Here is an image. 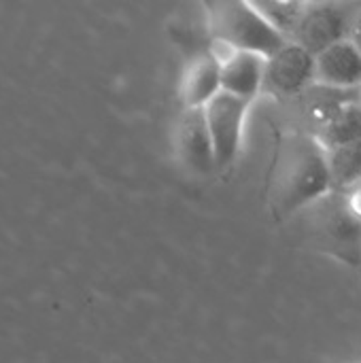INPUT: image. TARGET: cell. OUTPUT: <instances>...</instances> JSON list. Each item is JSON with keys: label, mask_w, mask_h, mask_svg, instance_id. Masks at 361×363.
Segmentation results:
<instances>
[{"label": "cell", "mask_w": 361, "mask_h": 363, "mask_svg": "<svg viewBox=\"0 0 361 363\" xmlns=\"http://www.w3.org/2000/svg\"><path fill=\"white\" fill-rule=\"evenodd\" d=\"M332 191L328 151L304 130L277 134L274 157L266 181V202L274 221H287Z\"/></svg>", "instance_id": "1"}, {"label": "cell", "mask_w": 361, "mask_h": 363, "mask_svg": "<svg viewBox=\"0 0 361 363\" xmlns=\"http://www.w3.org/2000/svg\"><path fill=\"white\" fill-rule=\"evenodd\" d=\"M349 40L353 43V47L360 51V55H361V4H360V9H357V13H355V21H353V28H351V36H349Z\"/></svg>", "instance_id": "15"}, {"label": "cell", "mask_w": 361, "mask_h": 363, "mask_svg": "<svg viewBox=\"0 0 361 363\" xmlns=\"http://www.w3.org/2000/svg\"><path fill=\"white\" fill-rule=\"evenodd\" d=\"M302 213L306 236L317 251L349 266H361V219L351 213L343 191H328Z\"/></svg>", "instance_id": "2"}, {"label": "cell", "mask_w": 361, "mask_h": 363, "mask_svg": "<svg viewBox=\"0 0 361 363\" xmlns=\"http://www.w3.org/2000/svg\"><path fill=\"white\" fill-rule=\"evenodd\" d=\"M313 136L326 151L347 147L361 140V102L336 104L315 128Z\"/></svg>", "instance_id": "10"}, {"label": "cell", "mask_w": 361, "mask_h": 363, "mask_svg": "<svg viewBox=\"0 0 361 363\" xmlns=\"http://www.w3.org/2000/svg\"><path fill=\"white\" fill-rule=\"evenodd\" d=\"M177 151L189 170L198 174H211L215 170L213 143L209 136L204 108L183 111L177 128Z\"/></svg>", "instance_id": "7"}, {"label": "cell", "mask_w": 361, "mask_h": 363, "mask_svg": "<svg viewBox=\"0 0 361 363\" xmlns=\"http://www.w3.org/2000/svg\"><path fill=\"white\" fill-rule=\"evenodd\" d=\"M343 194H345V200H347L351 213L361 219V179L357 183H353L351 187H347Z\"/></svg>", "instance_id": "14"}, {"label": "cell", "mask_w": 361, "mask_h": 363, "mask_svg": "<svg viewBox=\"0 0 361 363\" xmlns=\"http://www.w3.org/2000/svg\"><path fill=\"white\" fill-rule=\"evenodd\" d=\"M357 9L360 4L304 2V11L289 36V43H296L315 57L323 49L340 40H349Z\"/></svg>", "instance_id": "4"}, {"label": "cell", "mask_w": 361, "mask_h": 363, "mask_svg": "<svg viewBox=\"0 0 361 363\" xmlns=\"http://www.w3.org/2000/svg\"><path fill=\"white\" fill-rule=\"evenodd\" d=\"M266 57L249 51H234L223 64H219L221 91L236 98L251 100L262 91Z\"/></svg>", "instance_id": "9"}, {"label": "cell", "mask_w": 361, "mask_h": 363, "mask_svg": "<svg viewBox=\"0 0 361 363\" xmlns=\"http://www.w3.org/2000/svg\"><path fill=\"white\" fill-rule=\"evenodd\" d=\"M313 83L332 89L361 85V55L351 40H340L315 55Z\"/></svg>", "instance_id": "8"}, {"label": "cell", "mask_w": 361, "mask_h": 363, "mask_svg": "<svg viewBox=\"0 0 361 363\" xmlns=\"http://www.w3.org/2000/svg\"><path fill=\"white\" fill-rule=\"evenodd\" d=\"M251 100L219 91L206 106V128L213 143L215 170H226L234 164L243 145V128Z\"/></svg>", "instance_id": "5"}, {"label": "cell", "mask_w": 361, "mask_h": 363, "mask_svg": "<svg viewBox=\"0 0 361 363\" xmlns=\"http://www.w3.org/2000/svg\"><path fill=\"white\" fill-rule=\"evenodd\" d=\"M313 64L315 57L309 51L287 40L277 53L266 57L262 89L279 98L298 96L313 83Z\"/></svg>", "instance_id": "6"}, {"label": "cell", "mask_w": 361, "mask_h": 363, "mask_svg": "<svg viewBox=\"0 0 361 363\" xmlns=\"http://www.w3.org/2000/svg\"><path fill=\"white\" fill-rule=\"evenodd\" d=\"M330 179L334 191H345L361 179V140L328 151Z\"/></svg>", "instance_id": "12"}, {"label": "cell", "mask_w": 361, "mask_h": 363, "mask_svg": "<svg viewBox=\"0 0 361 363\" xmlns=\"http://www.w3.org/2000/svg\"><path fill=\"white\" fill-rule=\"evenodd\" d=\"M251 4L287 40L304 11V2H251Z\"/></svg>", "instance_id": "13"}, {"label": "cell", "mask_w": 361, "mask_h": 363, "mask_svg": "<svg viewBox=\"0 0 361 363\" xmlns=\"http://www.w3.org/2000/svg\"><path fill=\"white\" fill-rule=\"evenodd\" d=\"M206 13L213 38L236 51L270 57L287 43V38L277 32L251 2H213L206 4Z\"/></svg>", "instance_id": "3"}, {"label": "cell", "mask_w": 361, "mask_h": 363, "mask_svg": "<svg viewBox=\"0 0 361 363\" xmlns=\"http://www.w3.org/2000/svg\"><path fill=\"white\" fill-rule=\"evenodd\" d=\"M221 91L219 64L206 53L194 60L185 72L181 96L185 108H204Z\"/></svg>", "instance_id": "11"}]
</instances>
